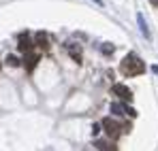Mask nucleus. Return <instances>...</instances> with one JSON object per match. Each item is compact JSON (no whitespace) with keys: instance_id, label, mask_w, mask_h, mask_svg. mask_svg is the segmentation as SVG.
<instances>
[{"instance_id":"9b49d317","label":"nucleus","mask_w":158,"mask_h":151,"mask_svg":"<svg viewBox=\"0 0 158 151\" xmlns=\"http://www.w3.org/2000/svg\"><path fill=\"white\" fill-rule=\"evenodd\" d=\"M101 51H103L105 55H111V53L115 51V45H111V43H103V45H101Z\"/></svg>"},{"instance_id":"7ed1b4c3","label":"nucleus","mask_w":158,"mask_h":151,"mask_svg":"<svg viewBox=\"0 0 158 151\" xmlns=\"http://www.w3.org/2000/svg\"><path fill=\"white\" fill-rule=\"evenodd\" d=\"M111 92H113V94H115L122 102H132V92L126 87V85H120V83H118V85H113V89H111Z\"/></svg>"},{"instance_id":"1a4fd4ad","label":"nucleus","mask_w":158,"mask_h":151,"mask_svg":"<svg viewBox=\"0 0 158 151\" xmlns=\"http://www.w3.org/2000/svg\"><path fill=\"white\" fill-rule=\"evenodd\" d=\"M137 22H139V30H141V34H143L145 38H150V28H148V24H145L143 13H137Z\"/></svg>"},{"instance_id":"f257e3e1","label":"nucleus","mask_w":158,"mask_h":151,"mask_svg":"<svg viewBox=\"0 0 158 151\" xmlns=\"http://www.w3.org/2000/svg\"><path fill=\"white\" fill-rule=\"evenodd\" d=\"M120 70L126 77H137V75H143V73H145V64H143V60H141L137 53H128V55L122 60Z\"/></svg>"},{"instance_id":"39448f33","label":"nucleus","mask_w":158,"mask_h":151,"mask_svg":"<svg viewBox=\"0 0 158 151\" xmlns=\"http://www.w3.org/2000/svg\"><path fill=\"white\" fill-rule=\"evenodd\" d=\"M111 111L115 113V115H131V117H137V111L135 109H131V106H124V104H120V102H113L111 104Z\"/></svg>"},{"instance_id":"ddd939ff","label":"nucleus","mask_w":158,"mask_h":151,"mask_svg":"<svg viewBox=\"0 0 158 151\" xmlns=\"http://www.w3.org/2000/svg\"><path fill=\"white\" fill-rule=\"evenodd\" d=\"M150 4H152V6H156V9H158V0H150Z\"/></svg>"},{"instance_id":"f03ea898","label":"nucleus","mask_w":158,"mask_h":151,"mask_svg":"<svg viewBox=\"0 0 158 151\" xmlns=\"http://www.w3.org/2000/svg\"><path fill=\"white\" fill-rule=\"evenodd\" d=\"M103 130L107 132V136L111 138V141H115V138H120V124L115 121V119H111V117H105L103 119Z\"/></svg>"},{"instance_id":"423d86ee","label":"nucleus","mask_w":158,"mask_h":151,"mask_svg":"<svg viewBox=\"0 0 158 151\" xmlns=\"http://www.w3.org/2000/svg\"><path fill=\"white\" fill-rule=\"evenodd\" d=\"M94 149L96 151H118L113 141H94Z\"/></svg>"},{"instance_id":"6e6552de","label":"nucleus","mask_w":158,"mask_h":151,"mask_svg":"<svg viewBox=\"0 0 158 151\" xmlns=\"http://www.w3.org/2000/svg\"><path fill=\"white\" fill-rule=\"evenodd\" d=\"M34 41H36V45H39L41 49H49V38H47V32H36Z\"/></svg>"},{"instance_id":"f8f14e48","label":"nucleus","mask_w":158,"mask_h":151,"mask_svg":"<svg viewBox=\"0 0 158 151\" xmlns=\"http://www.w3.org/2000/svg\"><path fill=\"white\" fill-rule=\"evenodd\" d=\"M6 64H9V66H19V64H22V60H19L17 55H13V53H11V55H6Z\"/></svg>"},{"instance_id":"20e7f679","label":"nucleus","mask_w":158,"mask_h":151,"mask_svg":"<svg viewBox=\"0 0 158 151\" xmlns=\"http://www.w3.org/2000/svg\"><path fill=\"white\" fill-rule=\"evenodd\" d=\"M64 49L73 55V60H75V62H81V45H79V43L69 41V43H64Z\"/></svg>"},{"instance_id":"9d476101","label":"nucleus","mask_w":158,"mask_h":151,"mask_svg":"<svg viewBox=\"0 0 158 151\" xmlns=\"http://www.w3.org/2000/svg\"><path fill=\"white\" fill-rule=\"evenodd\" d=\"M32 45H34V43H30L28 34H22V38H19V49H22V51H26V53H30Z\"/></svg>"},{"instance_id":"0eeeda50","label":"nucleus","mask_w":158,"mask_h":151,"mask_svg":"<svg viewBox=\"0 0 158 151\" xmlns=\"http://www.w3.org/2000/svg\"><path fill=\"white\" fill-rule=\"evenodd\" d=\"M39 60H41V55H39V53H32V51L26 53V70H28V73H32V70H34V66L39 64Z\"/></svg>"}]
</instances>
